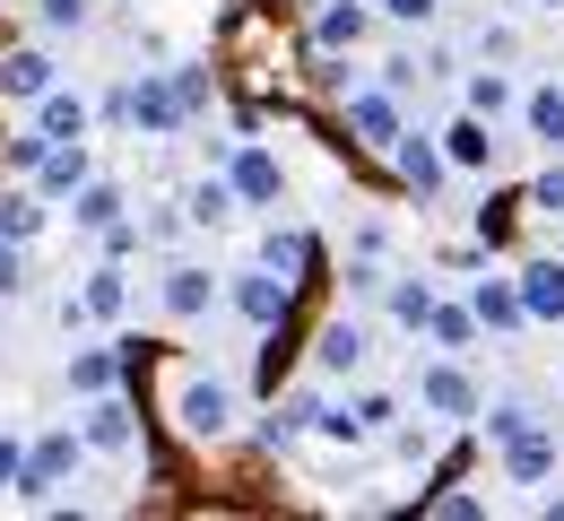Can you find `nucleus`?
Segmentation results:
<instances>
[{
    "instance_id": "nucleus-23",
    "label": "nucleus",
    "mask_w": 564,
    "mask_h": 521,
    "mask_svg": "<svg viewBox=\"0 0 564 521\" xmlns=\"http://www.w3.org/2000/svg\"><path fill=\"white\" fill-rule=\"evenodd\" d=\"M44 218H53V200H44V192H0V243H18V252H26V243L44 235Z\"/></svg>"
},
{
    "instance_id": "nucleus-32",
    "label": "nucleus",
    "mask_w": 564,
    "mask_h": 521,
    "mask_svg": "<svg viewBox=\"0 0 564 521\" xmlns=\"http://www.w3.org/2000/svg\"><path fill=\"white\" fill-rule=\"evenodd\" d=\"M348 417L365 426V435H391V426H400V391H356Z\"/></svg>"
},
{
    "instance_id": "nucleus-38",
    "label": "nucleus",
    "mask_w": 564,
    "mask_h": 521,
    "mask_svg": "<svg viewBox=\"0 0 564 521\" xmlns=\"http://www.w3.org/2000/svg\"><path fill=\"white\" fill-rule=\"evenodd\" d=\"M391 452H400V460H425V452H434V426H391Z\"/></svg>"
},
{
    "instance_id": "nucleus-29",
    "label": "nucleus",
    "mask_w": 564,
    "mask_h": 521,
    "mask_svg": "<svg viewBox=\"0 0 564 521\" xmlns=\"http://www.w3.org/2000/svg\"><path fill=\"white\" fill-rule=\"evenodd\" d=\"M382 304H391V322H400V330H425L434 287H425V279H382Z\"/></svg>"
},
{
    "instance_id": "nucleus-20",
    "label": "nucleus",
    "mask_w": 564,
    "mask_h": 521,
    "mask_svg": "<svg viewBox=\"0 0 564 521\" xmlns=\"http://www.w3.org/2000/svg\"><path fill=\"white\" fill-rule=\"evenodd\" d=\"M313 417H322V391H286L279 409L261 417V452H286V444H304V435H313Z\"/></svg>"
},
{
    "instance_id": "nucleus-40",
    "label": "nucleus",
    "mask_w": 564,
    "mask_h": 521,
    "mask_svg": "<svg viewBox=\"0 0 564 521\" xmlns=\"http://www.w3.org/2000/svg\"><path fill=\"white\" fill-rule=\"evenodd\" d=\"M18 460H26V444H18V435H9V426H0V496H9V487H18Z\"/></svg>"
},
{
    "instance_id": "nucleus-12",
    "label": "nucleus",
    "mask_w": 564,
    "mask_h": 521,
    "mask_svg": "<svg viewBox=\"0 0 564 521\" xmlns=\"http://www.w3.org/2000/svg\"><path fill=\"white\" fill-rule=\"evenodd\" d=\"M78 313L105 322V330H122V322H131V270H122V261H96V270L78 279Z\"/></svg>"
},
{
    "instance_id": "nucleus-34",
    "label": "nucleus",
    "mask_w": 564,
    "mask_h": 521,
    "mask_svg": "<svg viewBox=\"0 0 564 521\" xmlns=\"http://www.w3.org/2000/svg\"><path fill=\"white\" fill-rule=\"evenodd\" d=\"M44 149H53V140H44V131H35V122H26V131H18V140H9V174H35V165H44Z\"/></svg>"
},
{
    "instance_id": "nucleus-14",
    "label": "nucleus",
    "mask_w": 564,
    "mask_h": 521,
    "mask_svg": "<svg viewBox=\"0 0 564 521\" xmlns=\"http://www.w3.org/2000/svg\"><path fill=\"white\" fill-rule=\"evenodd\" d=\"M365 35H373V9H365V0H322V18H313V53H322V62L356 53Z\"/></svg>"
},
{
    "instance_id": "nucleus-7",
    "label": "nucleus",
    "mask_w": 564,
    "mask_h": 521,
    "mask_svg": "<svg viewBox=\"0 0 564 521\" xmlns=\"http://www.w3.org/2000/svg\"><path fill=\"white\" fill-rule=\"evenodd\" d=\"M226 183H235V200H243V209H279L286 165L261 149V140H235V149H226Z\"/></svg>"
},
{
    "instance_id": "nucleus-21",
    "label": "nucleus",
    "mask_w": 564,
    "mask_h": 521,
    "mask_svg": "<svg viewBox=\"0 0 564 521\" xmlns=\"http://www.w3.org/2000/svg\"><path fill=\"white\" fill-rule=\"evenodd\" d=\"M443 165H460V174H487V165H495V122L460 113V122L443 131Z\"/></svg>"
},
{
    "instance_id": "nucleus-26",
    "label": "nucleus",
    "mask_w": 564,
    "mask_h": 521,
    "mask_svg": "<svg viewBox=\"0 0 564 521\" xmlns=\"http://www.w3.org/2000/svg\"><path fill=\"white\" fill-rule=\"evenodd\" d=\"M425 339H434L443 357H469V348H478V313H469V304H443V296H434V313H425Z\"/></svg>"
},
{
    "instance_id": "nucleus-16",
    "label": "nucleus",
    "mask_w": 564,
    "mask_h": 521,
    "mask_svg": "<svg viewBox=\"0 0 564 521\" xmlns=\"http://www.w3.org/2000/svg\"><path fill=\"white\" fill-rule=\"evenodd\" d=\"M87 122H96V105H87L78 87H62V78L35 96V131H44V140H87Z\"/></svg>"
},
{
    "instance_id": "nucleus-9",
    "label": "nucleus",
    "mask_w": 564,
    "mask_h": 521,
    "mask_svg": "<svg viewBox=\"0 0 564 521\" xmlns=\"http://www.w3.org/2000/svg\"><path fill=\"white\" fill-rule=\"evenodd\" d=\"M365 357H373V330H365L356 313H339V322H322V339H313V373H330V382H348V373H365Z\"/></svg>"
},
{
    "instance_id": "nucleus-17",
    "label": "nucleus",
    "mask_w": 564,
    "mask_h": 521,
    "mask_svg": "<svg viewBox=\"0 0 564 521\" xmlns=\"http://www.w3.org/2000/svg\"><path fill=\"white\" fill-rule=\"evenodd\" d=\"M521 122H530V140L539 149L564 156V78H539V87H521V105H512Z\"/></svg>"
},
{
    "instance_id": "nucleus-28",
    "label": "nucleus",
    "mask_w": 564,
    "mask_h": 521,
    "mask_svg": "<svg viewBox=\"0 0 564 521\" xmlns=\"http://www.w3.org/2000/svg\"><path fill=\"white\" fill-rule=\"evenodd\" d=\"M235 209H243V200H235V183H226V174H200V183L183 192V226H226Z\"/></svg>"
},
{
    "instance_id": "nucleus-5",
    "label": "nucleus",
    "mask_w": 564,
    "mask_h": 521,
    "mask_svg": "<svg viewBox=\"0 0 564 521\" xmlns=\"http://www.w3.org/2000/svg\"><path fill=\"white\" fill-rule=\"evenodd\" d=\"M339 113H348V140H356V149H373V156L409 131V113H400V96H391L382 78H373V87H339Z\"/></svg>"
},
{
    "instance_id": "nucleus-37",
    "label": "nucleus",
    "mask_w": 564,
    "mask_h": 521,
    "mask_svg": "<svg viewBox=\"0 0 564 521\" xmlns=\"http://www.w3.org/2000/svg\"><path fill=\"white\" fill-rule=\"evenodd\" d=\"M512 209H521V200H495V209H478V243H503V235H512Z\"/></svg>"
},
{
    "instance_id": "nucleus-35",
    "label": "nucleus",
    "mask_w": 564,
    "mask_h": 521,
    "mask_svg": "<svg viewBox=\"0 0 564 521\" xmlns=\"http://www.w3.org/2000/svg\"><path fill=\"white\" fill-rule=\"evenodd\" d=\"M521 209H547V218H564V156L539 174V183H530V200H521Z\"/></svg>"
},
{
    "instance_id": "nucleus-24",
    "label": "nucleus",
    "mask_w": 564,
    "mask_h": 521,
    "mask_svg": "<svg viewBox=\"0 0 564 521\" xmlns=\"http://www.w3.org/2000/svg\"><path fill=\"white\" fill-rule=\"evenodd\" d=\"M261 270H279V279L304 287V270H313V235H304V226H270V235H261Z\"/></svg>"
},
{
    "instance_id": "nucleus-31",
    "label": "nucleus",
    "mask_w": 564,
    "mask_h": 521,
    "mask_svg": "<svg viewBox=\"0 0 564 521\" xmlns=\"http://www.w3.org/2000/svg\"><path fill=\"white\" fill-rule=\"evenodd\" d=\"M165 87H174V105H183V122H200V113H209V70H200V62H174V70H165Z\"/></svg>"
},
{
    "instance_id": "nucleus-18",
    "label": "nucleus",
    "mask_w": 564,
    "mask_h": 521,
    "mask_svg": "<svg viewBox=\"0 0 564 521\" xmlns=\"http://www.w3.org/2000/svg\"><path fill=\"white\" fill-rule=\"evenodd\" d=\"M469 313H478V330H495V339H512V330H530V313H521V296H512V279H478L469 287Z\"/></svg>"
},
{
    "instance_id": "nucleus-1",
    "label": "nucleus",
    "mask_w": 564,
    "mask_h": 521,
    "mask_svg": "<svg viewBox=\"0 0 564 521\" xmlns=\"http://www.w3.org/2000/svg\"><path fill=\"white\" fill-rule=\"evenodd\" d=\"M78 469H87V444H78V426H53V435H35L26 460H18V504H53V487H70Z\"/></svg>"
},
{
    "instance_id": "nucleus-30",
    "label": "nucleus",
    "mask_w": 564,
    "mask_h": 521,
    "mask_svg": "<svg viewBox=\"0 0 564 521\" xmlns=\"http://www.w3.org/2000/svg\"><path fill=\"white\" fill-rule=\"evenodd\" d=\"M478 426H487V444H512V435H521V426H539V409H530V400H512V391H503V400H478Z\"/></svg>"
},
{
    "instance_id": "nucleus-8",
    "label": "nucleus",
    "mask_w": 564,
    "mask_h": 521,
    "mask_svg": "<svg viewBox=\"0 0 564 521\" xmlns=\"http://www.w3.org/2000/svg\"><path fill=\"white\" fill-rule=\"evenodd\" d=\"M495 460H503V478H512V487H539V478H556L564 444H556V426L539 417V426H521L512 444H495Z\"/></svg>"
},
{
    "instance_id": "nucleus-25",
    "label": "nucleus",
    "mask_w": 564,
    "mask_h": 521,
    "mask_svg": "<svg viewBox=\"0 0 564 521\" xmlns=\"http://www.w3.org/2000/svg\"><path fill=\"white\" fill-rule=\"evenodd\" d=\"M113 218H122V183L87 174V183L70 192V226H78V235H96V226H113Z\"/></svg>"
},
{
    "instance_id": "nucleus-43",
    "label": "nucleus",
    "mask_w": 564,
    "mask_h": 521,
    "mask_svg": "<svg viewBox=\"0 0 564 521\" xmlns=\"http://www.w3.org/2000/svg\"><path fill=\"white\" fill-rule=\"evenodd\" d=\"M521 9H564V0H521Z\"/></svg>"
},
{
    "instance_id": "nucleus-33",
    "label": "nucleus",
    "mask_w": 564,
    "mask_h": 521,
    "mask_svg": "<svg viewBox=\"0 0 564 521\" xmlns=\"http://www.w3.org/2000/svg\"><path fill=\"white\" fill-rule=\"evenodd\" d=\"M35 26L44 35H78L87 26V0H35Z\"/></svg>"
},
{
    "instance_id": "nucleus-3",
    "label": "nucleus",
    "mask_w": 564,
    "mask_h": 521,
    "mask_svg": "<svg viewBox=\"0 0 564 521\" xmlns=\"http://www.w3.org/2000/svg\"><path fill=\"white\" fill-rule=\"evenodd\" d=\"M174 426H183L192 444H226V426H235V382L183 373V382H174Z\"/></svg>"
},
{
    "instance_id": "nucleus-2",
    "label": "nucleus",
    "mask_w": 564,
    "mask_h": 521,
    "mask_svg": "<svg viewBox=\"0 0 564 521\" xmlns=\"http://www.w3.org/2000/svg\"><path fill=\"white\" fill-rule=\"evenodd\" d=\"M217 296L235 304V313H243V322H252L261 339H279V330H286V313H295V279H279V270H261V261H252V270H235V279H226Z\"/></svg>"
},
{
    "instance_id": "nucleus-27",
    "label": "nucleus",
    "mask_w": 564,
    "mask_h": 521,
    "mask_svg": "<svg viewBox=\"0 0 564 521\" xmlns=\"http://www.w3.org/2000/svg\"><path fill=\"white\" fill-rule=\"evenodd\" d=\"M460 105H469L478 122H503V113L521 105V87H512L503 70H469V78H460Z\"/></svg>"
},
{
    "instance_id": "nucleus-42",
    "label": "nucleus",
    "mask_w": 564,
    "mask_h": 521,
    "mask_svg": "<svg viewBox=\"0 0 564 521\" xmlns=\"http://www.w3.org/2000/svg\"><path fill=\"white\" fill-rule=\"evenodd\" d=\"M539 513H547V521H564V496H547V504H539Z\"/></svg>"
},
{
    "instance_id": "nucleus-11",
    "label": "nucleus",
    "mask_w": 564,
    "mask_h": 521,
    "mask_svg": "<svg viewBox=\"0 0 564 521\" xmlns=\"http://www.w3.org/2000/svg\"><path fill=\"white\" fill-rule=\"evenodd\" d=\"M512 296L530 322H564V252H539V261H521L512 270Z\"/></svg>"
},
{
    "instance_id": "nucleus-41",
    "label": "nucleus",
    "mask_w": 564,
    "mask_h": 521,
    "mask_svg": "<svg viewBox=\"0 0 564 521\" xmlns=\"http://www.w3.org/2000/svg\"><path fill=\"white\" fill-rule=\"evenodd\" d=\"M434 513H443V521H478L487 504H478V496H434Z\"/></svg>"
},
{
    "instance_id": "nucleus-10",
    "label": "nucleus",
    "mask_w": 564,
    "mask_h": 521,
    "mask_svg": "<svg viewBox=\"0 0 564 521\" xmlns=\"http://www.w3.org/2000/svg\"><path fill=\"white\" fill-rule=\"evenodd\" d=\"M156 313H165V322H200V313H217V279L200 270V261H174V270L156 279Z\"/></svg>"
},
{
    "instance_id": "nucleus-13",
    "label": "nucleus",
    "mask_w": 564,
    "mask_h": 521,
    "mask_svg": "<svg viewBox=\"0 0 564 521\" xmlns=\"http://www.w3.org/2000/svg\"><path fill=\"white\" fill-rule=\"evenodd\" d=\"M382 156L400 165V183H409L417 200H434V192L452 183V165H443V140H425V131H400V140H391Z\"/></svg>"
},
{
    "instance_id": "nucleus-22",
    "label": "nucleus",
    "mask_w": 564,
    "mask_h": 521,
    "mask_svg": "<svg viewBox=\"0 0 564 521\" xmlns=\"http://www.w3.org/2000/svg\"><path fill=\"white\" fill-rule=\"evenodd\" d=\"M122 373H131V357H122V348H78V357H70V391H78V400L122 391Z\"/></svg>"
},
{
    "instance_id": "nucleus-19",
    "label": "nucleus",
    "mask_w": 564,
    "mask_h": 521,
    "mask_svg": "<svg viewBox=\"0 0 564 521\" xmlns=\"http://www.w3.org/2000/svg\"><path fill=\"white\" fill-rule=\"evenodd\" d=\"M53 78H62V70H53V53H44V44H18V53H0V96H18V105H35Z\"/></svg>"
},
{
    "instance_id": "nucleus-4",
    "label": "nucleus",
    "mask_w": 564,
    "mask_h": 521,
    "mask_svg": "<svg viewBox=\"0 0 564 521\" xmlns=\"http://www.w3.org/2000/svg\"><path fill=\"white\" fill-rule=\"evenodd\" d=\"M478 400H487V391L469 382L460 357H425V366H417V409L434 417V426H469V417H478Z\"/></svg>"
},
{
    "instance_id": "nucleus-39",
    "label": "nucleus",
    "mask_w": 564,
    "mask_h": 521,
    "mask_svg": "<svg viewBox=\"0 0 564 521\" xmlns=\"http://www.w3.org/2000/svg\"><path fill=\"white\" fill-rule=\"evenodd\" d=\"M26 287V261H18V243H0V304Z\"/></svg>"
},
{
    "instance_id": "nucleus-36",
    "label": "nucleus",
    "mask_w": 564,
    "mask_h": 521,
    "mask_svg": "<svg viewBox=\"0 0 564 521\" xmlns=\"http://www.w3.org/2000/svg\"><path fill=\"white\" fill-rule=\"evenodd\" d=\"M434 9H443V0H382L391 26H434Z\"/></svg>"
},
{
    "instance_id": "nucleus-6",
    "label": "nucleus",
    "mask_w": 564,
    "mask_h": 521,
    "mask_svg": "<svg viewBox=\"0 0 564 521\" xmlns=\"http://www.w3.org/2000/svg\"><path fill=\"white\" fill-rule=\"evenodd\" d=\"M78 444L105 452V460H140V417H131V400H122V391H96L87 417H78Z\"/></svg>"
},
{
    "instance_id": "nucleus-15",
    "label": "nucleus",
    "mask_w": 564,
    "mask_h": 521,
    "mask_svg": "<svg viewBox=\"0 0 564 521\" xmlns=\"http://www.w3.org/2000/svg\"><path fill=\"white\" fill-rule=\"evenodd\" d=\"M87 174H96V156H87V140H53V149H44V165H35L26 183H35L44 200H70V192L87 183Z\"/></svg>"
}]
</instances>
